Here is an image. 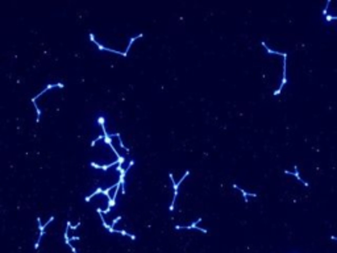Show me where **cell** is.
<instances>
[{"label": "cell", "instance_id": "5bb4252c", "mask_svg": "<svg viewBox=\"0 0 337 253\" xmlns=\"http://www.w3.org/2000/svg\"><path fill=\"white\" fill-rule=\"evenodd\" d=\"M79 225H81V221H78V223L75 224V225H70V228H71V229H77Z\"/></svg>", "mask_w": 337, "mask_h": 253}, {"label": "cell", "instance_id": "3957f363", "mask_svg": "<svg viewBox=\"0 0 337 253\" xmlns=\"http://www.w3.org/2000/svg\"><path fill=\"white\" fill-rule=\"evenodd\" d=\"M203 220L201 217H199L196 221H192L190 225H175V229H198L200 231L201 233H208V231L205 229V228H200L199 227V223Z\"/></svg>", "mask_w": 337, "mask_h": 253}, {"label": "cell", "instance_id": "8992f818", "mask_svg": "<svg viewBox=\"0 0 337 253\" xmlns=\"http://www.w3.org/2000/svg\"><path fill=\"white\" fill-rule=\"evenodd\" d=\"M119 164V159L117 161H115V162H111V164H108V165H97V164H95V162H91V166L92 168H95V169H101V170H108L109 168H112V166H115V165H117Z\"/></svg>", "mask_w": 337, "mask_h": 253}, {"label": "cell", "instance_id": "52a82bcc", "mask_svg": "<svg viewBox=\"0 0 337 253\" xmlns=\"http://www.w3.org/2000/svg\"><path fill=\"white\" fill-rule=\"evenodd\" d=\"M262 46L266 49V52L269 53V54H277V55H282V57H289V54H287V53H279V52H275V50L270 49L269 46L266 45V42H265V41H262Z\"/></svg>", "mask_w": 337, "mask_h": 253}, {"label": "cell", "instance_id": "30bf717a", "mask_svg": "<svg viewBox=\"0 0 337 253\" xmlns=\"http://www.w3.org/2000/svg\"><path fill=\"white\" fill-rule=\"evenodd\" d=\"M119 220H121V216H117L116 219H113V220H112V224H111V227L115 228V225H116V224L119 223Z\"/></svg>", "mask_w": 337, "mask_h": 253}, {"label": "cell", "instance_id": "9a60e30c", "mask_svg": "<svg viewBox=\"0 0 337 253\" xmlns=\"http://www.w3.org/2000/svg\"><path fill=\"white\" fill-rule=\"evenodd\" d=\"M331 239H332V240H336L337 241V237L336 236H331Z\"/></svg>", "mask_w": 337, "mask_h": 253}, {"label": "cell", "instance_id": "7a4b0ae2", "mask_svg": "<svg viewBox=\"0 0 337 253\" xmlns=\"http://www.w3.org/2000/svg\"><path fill=\"white\" fill-rule=\"evenodd\" d=\"M53 220H54V216H50V217H49V220L46 221L45 224H42V223H41V219H40V217H37V224H38L40 236H38V239H37V243L34 244V248H36V249H38V248H40V244H41V239H42V236L45 235V228H46V225H48V224H50Z\"/></svg>", "mask_w": 337, "mask_h": 253}, {"label": "cell", "instance_id": "7c38bea8", "mask_svg": "<svg viewBox=\"0 0 337 253\" xmlns=\"http://www.w3.org/2000/svg\"><path fill=\"white\" fill-rule=\"evenodd\" d=\"M67 245H68V247H70V249L73 250V253H78V250H77V248H75V247H74V245H73L71 243H70V244H67Z\"/></svg>", "mask_w": 337, "mask_h": 253}, {"label": "cell", "instance_id": "ba28073f", "mask_svg": "<svg viewBox=\"0 0 337 253\" xmlns=\"http://www.w3.org/2000/svg\"><path fill=\"white\" fill-rule=\"evenodd\" d=\"M142 36H144L142 33H140L138 36H134V37H132V38L129 40V44H128V46H126V49H125V52H124V57H126V55H128V52H129V49H130V46H132V44H133V42L136 41L137 38H141V37H142Z\"/></svg>", "mask_w": 337, "mask_h": 253}, {"label": "cell", "instance_id": "277c9868", "mask_svg": "<svg viewBox=\"0 0 337 253\" xmlns=\"http://www.w3.org/2000/svg\"><path fill=\"white\" fill-rule=\"evenodd\" d=\"M294 169H295L294 172H290V170H285V173H286V174H290V175H295V177H296V179H298L299 182H301V183H303V185H304L305 187H308V182H305L304 179H301L300 174H299V169H298V166L295 165V166H294Z\"/></svg>", "mask_w": 337, "mask_h": 253}, {"label": "cell", "instance_id": "8fae6325", "mask_svg": "<svg viewBox=\"0 0 337 253\" xmlns=\"http://www.w3.org/2000/svg\"><path fill=\"white\" fill-rule=\"evenodd\" d=\"M329 4H331V1H327V4H325V8H324V11H323V15H324V16H327L328 7H329Z\"/></svg>", "mask_w": 337, "mask_h": 253}, {"label": "cell", "instance_id": "9c48e42d", "mask_svg": "<svg viewBox=\"0 0 337 253\" xmlns=\"http://www.w3.org/2000/svg\"><path fill=\"white\" fill-rule=\"evenodd\" d=\"M116 233H120V235H123V236H128L129 239H132V240H136V235H133V233H129V232H125V231H123V229H116Z\"/></svg>", "mask_w": 337, "mask_h": 253}, {"label": "cell", "instance_id": "6da1fadb", "mask_svg": "<svg viewBox=\"0 0 337 253\" xmlns=\"http://www.w3.org/2000/svg\"><path fill=\"white\" fill-rule=\"evenodd\" d=\"M188 174H190V170H187V172L183 174V177H182V178L179 179L178 182H175L173 173H168V177H170V179H171V183H173V188H174V195H173V201H171V205H170V212H173V211H174V205H175V201H177V196H178V192H179V186L182 185V182L187 178Z\"/></svg>", "mask_w": 337, "mask_h": 253}, {"label": "cell", "instance_id": "4fadbf2b", "mask_svg": "<svg viewBox=\"0 0 337 253\" xmlns=\"http://www.w3.org/2000/svg\"><path fill=\"white\" fill-rule=\"evenodd\" d=\"M78 240H81V237L79 236H71L70 237V241H78Z\"/></svg>", "mask_w": 337, "mask_h": 253}, {"label": "cell", "instance_id": "5b68a950", "mask_svg": "<svg viewBox=\"0 0 337 253\" xmlns=\"http://www.w3.org/2000/svg\"><path fill=\"white\" fill-rule=\"evenodd\" d=\"M233 188H237V190H238V191H240L241 194L244 195V202H245V203H248V202H249V201H248V198H249V196H253V198H256V196H257V194H254V192H248L246 190L241 188L240 186H237L236 183H233Z\"/></svg>", "mask_w": 337, "mask_h": 253}]
</instances>
